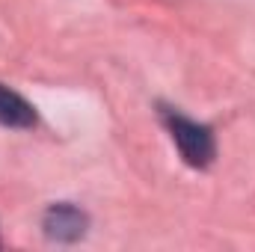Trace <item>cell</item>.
Here are the masks:
<instances>
[{
	"label": "cell",
	"mask_w": 255,
	"mask_h": 252,
	"mask_svg": "<svg viewBox=\"0 0 255 252\" xmlns=\"http://www.w3.org/2000/svg\"><path fill=\"white\" fill-rule=\"evenodd\" d=\"M86 214L80 211V208H74V205H54V208H48V214H45V235L51 238V241H63V244H71V241H77V238H83L86 235Z\"/></svg>",
	"instance_id": "7a4b0ae2"
},
{
	"label": "cell",
	"mask_w": 255,
	"mask_h": 252,
	"mask_svg": "<svg viewBox=\"0 0 255 252\" xmlns=\"http://www.w3.org/2000/svg\"><path fill=\"white\" fill-rule=\"evenodd\" d=\"M0 125L6 127H33L36 125V110L27 98H21L15 89L0 83Z\"/></svg>",
	"instance_id": "3957f363"
},
{
	"label": "cell",
	"mask_w": 255,
	"mask_h": 252,
	"mask_svg": "<svg viewBox=\"0 0 255 252\" xmlns=\"http://www.w3.org/2000/svg\"><path fill=\"white\" fill-rule=\"evenodd\" d=\"M163 122L172 133V142L178 145L184 163L193 166V169H205L214 154H217V145H214V133L211 127L199 125V122H190L187 116L175 113V110H163Z\"/></svg>",
	"instance_id": "6da1fadb"
}]
</instances>
